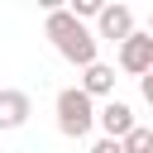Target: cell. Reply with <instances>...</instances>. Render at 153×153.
<instances>
[{"label":"cell","instance_id":"cell-1","mask_svg":"<svg viewBox=\"0 0 153 153\" xmlns=\"http://www.w3.org/2000/svg\"><path fill=\"white\" fill-rule=\"evenodd\" d=\"M43 38H48V43L57 48V57H67L72 67H91V62H100V57H96V33H91L86 24H76L62 5L43 14Z\"/></svg>","mask_w":153,"mask_h":153},{"label":"cell","instance_id":"cell-2","mask_svg":"<svg viewBox=\"0 0 153 153\" xmlns=\"http://www.w3.org/2000/svg\"><path fill=\"white\" fill-rule=\"evenodd\" d=\"M96 129V100L81 96L76 86H62L57 91V134L62 139H86Z\"/></svg>","mask_w":153,"mask_h":153},{"label":"cell","instance_id":"cell-3","mask_svg":"<svg viewBox=\"0 0 153 153\" xmlns=\"http://www.w3.org/2000/svg\"><path fill=\"white\" fill-rule=\"evenodd\" d=\"M120 72H129V76H148L153 72V33H129L124 43H120Z\"/></svg>","mask_w":153,"mask_h":153},{"label":"cell","instance_id":"cell-4","mask_svg":"<svg viewBox=\"0 0 153 153\" xmlns=\"http://www.w3.org/2000/svg\"><path fill=\"white\" fill-rule=\"evenodd\" d=\"M129 33H134V10L129 5H100V14H96V43L100 38L124 43Z\"/></svg>","mask_w":153,"mask_h":153},{"label":"cell","instance_id":"cell-5","mask_svg":"<svg viewBox=\"0 0 153 153\" xmlns=\"http://www.w3.org/2000/svg\"><path fill=\"white\" fill-rule=\"evenodd\" d=\"M96 124L105 129V139H115V143H120V139L139 124V115H134V105H129V100H115V96H110V100L96 110Z\"/></svg>","mask_w":153,"mask_h":153},{"label":"cell","instance_id":"cell-6","mask_svg":"<svg viewBox=\"0 0 153 153\" xmlns=\"http://www.w3.org/2000/svg\"><path fill=\"white\" fill-rule=\"evenodd\" d=\"M29 115H33L29 91L5 86V91H0V129H24V124H29Z\"/></svg>","mask_w":153,"mask_h":153},{"label":"cell","instance_id":"cell-7","mask_svg":"<svg viewBox=\"0 0 153 153\" xmlns=\"http://www.w3.org/2000/svg\"><path fill=\"white\" fill-rule=\"evenodd\" d=\"M115 67H105V62H91V67H81V96H91V100H110L115 96Z\"/></svg>","mask_w":153,"mask_h":153},{"label":"cell","instance_id":"cell-8","mask_svg":"<svg viewBox=\"0 0 153 153\" xmlns=\"http://www.w3.org/2000/svg\"><path fill=\"white\" fill-rule=\"evenodd\" d=\"M120 153H153V129H148V124H134V129L120 139Z\"/></svg>","mask_w":153,"mask_h":153},{"label":"cell","instance_id":"cell-9","mask_svg":"<svg viewBox=\"0 0 153 153\" xmlns=\"http://www.w3.org/2000/svg\"><path fill=\"white\" fill-rule=\"evenodd\" d=\"M100 5H105V0H72V5H62V10L81 24V19H96V14H100Z\"/></svg>","mask_w":153,"mask_h":153},{"label":"cell","instance_id":"cell-10","mask_svg":"<svg viewBox=\"0 0 153 153\" xmlns=\"http://www.w3.org/2000/svg\"><path fill=\"white\" fill-rule=\"evenodd\" d=\"M91 153H120V143H115V139H96V143H91Z\"/></svg>","mask_w":153,"mask_h":153}]
</instances>
